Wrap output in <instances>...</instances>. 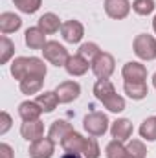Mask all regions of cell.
I'll list each match as a JSON object with an SVG mask.
<instances>
[{"label":"cell","mask_w":156,"mask_h":158,"mask_svg":"<svg viewBox=\"0 0 156 158\" xmlns=\"http://www.w3.org/2000/svg\"><path fill=\"white\" fill-rule=\"evenodd\" d=\"M132 131H134V127L127 118H119L112 121V127H110V134L117 142H129L132 136Z\"/></svg>","instance_id":"obj_11"},{"label":"cell","mask_w":156,"mask_h":158,"mask_svg":"<svg viewBox=\"0 0 156 158\" xmlns=\"http://www.w3.org/2000/svg\"><path fill=\"white\" fill-rule=\"evenodd\" d=\"M121 76H123L125 81H145V79H147V68H145L142 63L130 61V63L123 64Z\"/></svg>","instance_id":"obj_12"},{"label":"cell","mask_w":156,"mask_h":158,"mask_svg":"<svg viewBox=\"0 0 156 158\" xmlns=\"http://www.w3.org/2000/svg\"><path fill=\"white\" fill-rule=\"evenodd\" d=\"M61 35H63V39L66 42L77 44L79 40L83 39V35H84V28H83V24L79 20H66L61 26Z\"/></svg>","instance_id":"obj_8"},{"label":"cell","mask_w":156,"mask_h":158,"mask_svg":"<svg viewBox=\"0 0 156 158\" xmlns=\"http://www.w3.org/2000/svg\"><path fill=\"white\" fill-rule=\"evenodd\" d=\"M83 156L84 158H99L101 156V149L96 138H86L84 149H83Z\"/></svg>","instance_id":"obj_32"},{"label":"cell","mask_w":156,"mask_h":158,"mask_svg":"<svg viewBox=\"0 0 156 158\" xmlns=\"http://www.w3.org/2000/svg\"><path fill=\"white\" fill-rule=\"evenodd\" d=\"M123 90L130 99H136V101L147 98V94H149V86L145 81H125Z\"/></svg>","instance_id":"obj_15"},{"label":"cell","mask_w":156,"mask_h":158,"mask_svg":"<svg viewBox=\"0 0 156 158\" xmlns=\"http://www.w3.org/2000/svg\"><path fill=\"white\" fill-rule=\"evenodd\" d=\"M153 30H154V33H156V15H154V20H153Z\"/></svg>","instance_id":"obj_36"},{"label":"cell","mask_w":156,"mask_h":158,"mask_svg":"<svg viewBox=\"0 0 156 158\" xmlns=\"http://www.w3.org/2000/svg\"><path fill=\"white\" fill-rule=\"evenodd\" d=\"M130 2L129 0H105V11L110 19L121 20L130 13Z\"/></svg>","instance_id":"obj_9"},{"label":"cell","mask_w":156,"mask_h":158,"mask_svg":"<svg viewBox=\"0 0 156 158\" xmlns=\"http://www.w3.org/2000/svg\"><path fill=\"white\" fill-rule=\"evenodd\" d=\"M11 76L18 81H22L28 76L46 77V64L39 57H17L11 63Z\"/></svg>","instance_id":"obj_1"},{"label":"cell","mask_w":156,"mask_h":158,"mask_svg":"<svg viewBox=\"0 0 156 158\" xmlns=\"http://www.w3.org/2000/svg\"><path fill=\"white\" fill-rule=\"evenodd\" d=\"M72 131H74V127H72L66 119H55V121L51 123V127H50L48 136H50L55 143H61V142L64 140V136L70 134Z\"/></svg>","instance_id":"obj_17"},{"label":"cell","mask_w":156,"mask_h":158,"mask_svg":"<svg viewBox=\"0 0 156 158\" xmlns=\"http://www.w3.org/2000/svg\"><path fill=\"white\" fill-rule=\"evenodd\" d=\"M90 64H92L94 76L97 79H109L114 74V70H116V61H114V57H112L110 53H107V52H101Z\"/></svg>","instance_id":"obj_5"},{"label":"cell","mask_w":156,"mask_h":158,"mask_svg":"<svg viewBox=\"0 0 156 158\" xmlns=\"http://www.w3.org/2000/svg\"><path fill=\"white\" fill-rule=\"evenodd\" d=\"M42 114V109L39 107L37 101H22L18 105V116L22 121H35Z\"/></svg>","instance_id":"obj_19"},{"label":"cell","mask_w":156,"mask_h":158,"mask_svg":"<svg viewBox=\"0 0 156 158\" xmlns=\"http://www.w3.org/2000/svg\"><path fill=\"white\" fill-rule=\"evenodd\" d=\"M99 53H101V50H99V46H97L96 42H84V44L79 46V55H83V57L88 59L90 63H92Z\"/></svg>","instance_id":"obj_31"},{"label":"cell","mask_w":156,"mask_h":158,"mask_svg":"<svg viewBox=\"0 0 156 158\" xmlns=\"http://www.w3.org/2000/svg\"><path fill=\"white\" fill-rule=\"evenodd\" d=\"M20 134L24 140L28 142H35L44 136V123L40 119H35V121H24L20 125Z\"/></svg>","instance_id":"obj_13"},{"label":"cell","mask_w":156,"mask_h":158,"mask_svg":"<svg viewBox=\"0 0 156 158\" xmlns=\"http://www.w3.org/2000/svg\"><path fill=\"white\" fill-rule=\"evenodd\" d=\"M13 53H15L13 40L9 39V37H6V35H2L0 37V64H6L13 57Z\"/></svg>","instance_id":"obj_26"},{"label":"cell","mask_w":156,"mask_h":158,"mask_svg":"<svg viewBox=\"0 0 156 158\" xmlns=\"http://www.w3.org/2000/svg\"><path fill=\"white\" fill-rule=\"evenodd\" d=\"M84 143H86V138H84L83 134H79L77 131H72L70 134L64 136V140L61 142V147H63L66 153H81V155H83Z\"/></svg>","instance_id":"obj_14"},{"label":"cell","mask_w":156,"mask_h":158,"mask_svg":"<svg viewBox=\"0 0 156 158\" xmlns=\"http://www.w3.org/2000/svg\"><path fill=\"white\" fill-rule=\"evenodd\" d=\"M13 4L17 6L18 11L31 15V13H37V11L40 9L42 0H13Z\"/></svg>","instance_id":"obj_29"},{"label":"cell","mask_w":156,"mask_h":158,"mask_svg":"<svg viewBox=\"0 0 156 158\" xmlns=\"http://www.w3.org/2000/svg\"><path fill=\"white\" fill-rule=\"evenodd\" d=\"M55 94L59 98L61 103H72L74 99H77L81 94V85L77 81H63L57 85Z\"/></svg>","instance_id":"obj_7"},{"label":"cell","mask_w":156,"mask_h":158,"mask_svg":"<svg viewBox=\"0 0 156 158\" xmlns=\"http://www.w3.org/2000/svg\"><path fill=\"white\" fill-rule=\"evenodd\" d=\"M35 101L39 103V107L42 109V112H53V110L57 109V105L61 103L55 92H42V94L37 96Z\"/></svg>","instance_id":"obj_22"},{"label":"cell","mask_w":156,"mask_h":158,"mask_svg":"<svg viewBox=\"0 0 156 158\" xmlns=\"http://www.w3.org/2000/svg\"><path fill=\"white\" fill-rule=\"evenodd\" d=\"M127 151L132 158H147V147L142 140H129Z\"/></svg>","instance_id":"obj_28"},{"label":"cell","mask_w":156,"mask_h":158,"mask_svg":"<svg viewBox=\"0 0 156 158\" xmlns=\"http://www.w3.org/2000/svg\"><path fill=\"white\" fill-rule=\"evenodd\" d=\"M101 103L105 105V109H109L110 112H116V114L125 110V99H123L117 92L116 94H112L110 98H107L105 101H101Z\"/></svg>","instance_id":"obj_27"},{"label":"cell","mask_w":156,"mask_h":158,"mask_svg":"<svg viewBox=\"0 0 156 158\" xmlns=\"http://www.w3.org/2000/svg\"><path fill=\"white\" fill-rule=\"evenodd\" d=\"M83 127L94 138L103 136L109 131V118L103 112H90V114H86L84 119H83Z\"/></svg>","instance_id":"obj_4"},{"label":"cell","mask_w":156,"mask_h":158,"mask_svg":"<svg viewBox=\"0 0 156 158\" xmlns=\"http://www.w3.org/2000/svg\"><path fill=\"white\" fill-rule=\"evenodd\" d=\"M20 26H22V19H20L18 15L9 13V11H6V13L0 15V31H2L4 35L20 30Z\"/></svg>","instance_id":"obj_18"},{"label":"cell","mask_w":156,"mask_h":158,"mask_svg":"<svg viewBox=\"0 0 156 158\" xmlns=\"http://www.w3.org/2000/svg\"><path fill=\"white\" fill-rule=\"evenodd\" d=\"M0 156L2 158H13L15 153H13V147L7 145V143H0Z\"/></svg>","instance_id":"obj_34"},{"label":"cell","mask_w":156,"mask_h":158,"mask_svg":"<svg viewBox=\"0 0 156 158\" xmlns=\"http://www.w3.org/2000/svg\"><path fill=\"white\" fill-rule=\"evenodd\" d=\"M94 94H96V98L99 101H105L107 98L116 94V88H114V85L109 79H97V83L94 85Z\"/></svg>","instance_id":"obj_23"},{"label":"cell","mask_w":156,"mask_h":158,"mask_svg":"<svg viewBox=\"0 0 156 158\" xmlns=\"http://www.w3.org/2000/svg\"><path fill=\"white\" fill-rule=\"evenodd\" d=\"M42 85H44V77L42 76H28V77H24L20 81V92L22 94H37L40 92V88H42Z\"/></svg>","instance_id":"obj_21"},{"label":"cell","mask_w":156,"mask_h":158,"mask_svg":"<svg viewBox=\"0 0 156 158\" xmlns=\"http://www.w3.org/2000/svg\"><path fill=\"white\" fill-rule=\"evenodd\" d=\"M154 7H156L154 0H134V2H132L134 13H138V15H142V17L151 15V13L154 11Z\"/></svg>","instance_id":"obj_30"},{"label":"cell","mask_w":156,"mask_h":158,"mask_svg":"<svg viewBox=\"0 0 156 158\" xmlns=\"http://www.w3.org/2000/svg\"><path fill=\"white\" fill-rule=\"evenodd\" d=\"M11 123H13V121H11V116H9L6 110H2V112H0V136H4V134L11 129Z\"/></svg>","instance_id":"obj_33"},{"label":"cell","mask_w":156,"mask_h":158,"mask_svg":"<svg viewBox=\"0 0 156 158\" xmlns=\"http://www.w3.org/2000/svg\"><path fill=\"white\" fill-rule=\"evenodd\" d=\"M61 158H84L81 153H64Z\"/></svg>","instance_id":"obj_35"},{"label":"cell","mask_w":156,"mask_h":158,"mask_svg":"<svg viewBox=\"0 0 156 158\" xmlns=\"http://www.w3.org/2000/svg\"><path fill=\"white\" fill-rule=\"evenodd\" d=\"M61 20H59V17L55 15V13H44L42 17L39 19V26L46 35H51V33H55V31H59L61 30Z\"/></svg>","instance_id":"obj_20"},{"label":"cell","mask_w":156,"mask_h":158,"mask_svg":"<svg viewBox=\"0 0 156 158\" xmlns=\"http://www.w3.org/2000/svg\"><path fill=\"white\" fill-rule=\"evenodd\" d=\"M134 53L143 59V61H153L156 59V39L149 33H140L136 35V39L132 42Z\"/></svg>","instance_id":"obj_2"},{"label":"cell","mask_w":156,"mask_h":158,"mask_svg":"<svg viewBox=\"0 0 156 158\" xmlns=\"http://www.w3.org/2000/svg\"><path fill=\"white\" fill-rule=\"evenodd\" d=\"M153 85H154V88H156V74L153 76Z\"/></svg>","instance_id":"obj_37"},{"label":"cell","mask_w":156,"mask_h":158,"mask_svg":"<svg viewBox=\"0 0 156 158\" xmlns=\"http://www.w3.org/2000/svg\"><path fill=\"white\" fill-rule=\"evenodd\" d=\"M30 156L31 158H51L55 153V142L48 136V138H39L35 142H31L30 145Z\"/></svg>","instance_id":"obj_6"},{"label":"cell","mask_w":156,"mask_h":158,"mask_svg":"<svg viewBox=\"0 0 156 158\" xmlns=\"http://www.w3.org/2000/svg\"><path fill=\"white\" fill-rule=\"evenodd\" d=\"M24 40H26V46L31 48V50H42L44 44L48 42L46 33L40 28H28L26 33H24Z\"/></svg>","instance_id":"obj_16"},{"label":"cell","mask_w":156,"mask_h":158,"mask_svg":"<svg viewBox=\"0 0 156 158\" xmlns=\"http://www.w3.org/2000/svg\"><path fill=\"white\" fill-rule=\"evenodd\" d=\"M42 55L53 66H64L66 61H68V57H70L68 50L63 44H59L57 40H48L44 44V48H42Z\"/></svg>","instance_id":"obj_3"},{"label":"cell","mask_w":156,"mask_h":158,"mask_svg":"<svg viewBox=\"0 0 156 158\" xmlns=\"http://www.w3.org/2000/svg\"><path fill=\"white\" fill-rule=\"evenodd\" d=\"M105 153H107V158H132L129 155L127 147L123 145V142H117V140H112L107 145Z\"/></svg>","instance_id":"obj_25"},{"label":"cell","mask_w":156,"mask_h":158,"mask_svg":"<svg viewBox=\"0 0 156 158\" xmlns=\"http://www.w3.org/2000/svg\"><path fill=\"white\" fill-rule=\"evenodd\" d=\"M140 136L147 142H156V116L143 119V123L140 125Z\"/></svg>","instance_id":"obj_24"},{"label":"cell","mask_w":156,"mask_h":158,"mask_svg":"<svg viewBox=\"0 0 156 158\" xmlns=\"http://www.w3.org/2000/svg\"><path fill=\"white\" fill-rule=\"evenodd\" d=\"M64 68H66V72H68L70 76L79 77V76H84V74L88 72V68H92V64H90L88 59H84L83 55L76 53V55H70V57H68Z\"/></svg>","instance_id":"obj_10"}]
</instances>
